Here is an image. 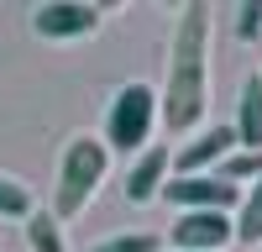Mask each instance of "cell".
<instances>
[{
    "instance_id": "obj_1",
    "label": "cell",
    "mask_w": 262,
    "mask_h": 252,
    "mask_svg": "<svg viewBox=\"0 0 262 252\" xmlns=\"http://www.w3.org/2000/svg\"><path fill=\"white\" fill-rule=\"evenodd\" d=\"M210 105V6H184L173 27L168 84L158 95V111L168 132H194Z\"/></svg>"
},
{
    "instance_id": "obj_2",
    "label": "cell",
    "mask_w": 262,
    "mask_h": 252,
    "mask_svg": "<svg viewBox=\"0 0 262 252\" xmlns=\"http://www.w3.org/2000/svg\"><path fill=\"white\" fill-rule=\"evenodd\" d=\"M111 168V147L100 137H74L63 147V163H58V189H53V216L58 221H74L84 205L95 200V189Z\"/></svg>"
},
{
    "instance_id": "obj_3",
    "label": "cell",
    "mask_w": 262,
    "mask_h": 252,
    "mask_svg": "<svg viewBox=\"0 0 262 252\" xmlns=\"http://www.w3.org/2000/svg\"><path fill=\"white\" fill-rule=\"evenodd\" d=\"M152 121H158V95H152V84H142V79L121 84L111 111H105V147H111V153H137V147H147Z\"/></svg>"
},
{
    "instance_id": "obj_4",
    "label": "cell",
    "mask_w": 262,
    "mask_h": 252,
    "mask_svg": "<svg viewBox=\"0 0 262 252\" xmlns=\"http://www.w3.org/2000/svg\"><path fill=\"white\" fill-rule=\"evenodd\" d=\"M100 21H105V11L90 6V0H48V6L32 11V32L48 42H69V37H90Z\"/></svg>"
},
{
    "instance_id": "obj_5",
    "label": "cell",
    "mask_w": 262,
    "mask_h": 252,
    "mask_svg": "<svg viewBox=\"0 0 262 252\" xmlns=\"http://www.w3.org/2000/svg\"><path fill=\"white\" fill-rule=\"evenodd\" d=\"M231 237H236V221L226 210H184L173 221V247L179 252H226Z\"/></svg>"
},
{
    "instance_id": "obj_6",
    "label": "cell",
    "mask_w": 262,
    "mask_h": 252,
    "mask_svg": "<svg viewBox=\"0 0 262 252\" xmlns=\"http://www.w3.org/2000/svg\"><path fill=\"white\" fill-rule=\"evenodd\" d=\"M163 200L179 205V210H226L236 205V184H226L221 174H194V179H168L163 184Z\"/></svg>"
},
{
    "instance_id": "obj_7",
    "label": "cell",
    "mask_w": 262,
    "mask_h": 252,
    "mask_svg": "<svg viewBox=\"0 0 262 252\" xmlns=\"http://www.w3.org/2000/svg\"><path fill=\"white\" fill-rule=\"evenodd\" d=\"M231 153H236V126H210V132H200L189 147L173 153V168H179V179H194V174L221 168Z\"/></svg>"
},
{
    "instance_id": "obj_8",
    "label": "cell",
    "mask_w": 262,
    "mask_h": 252,
    "mask_svg": "<svg viewBox=\"0 0 262 252\" xmlns=\"http://www.w3.org/2000/svg\"><path fill=\"white\" fill-rule=\"evenodd\" d=\"M168 168H173V153H168L163 142H152L147 153L131 163V174H126V200H131V205H147L152 195H163Z\"/></svg>"
},
{
    "instance_id": "obj_9",
    "label": "cell",
    "mask_w": 262,
    "mask_h": 252,
    "mask_svg": "<svg viewBox=\"0 0 262 252\" xmlns=\"http://www.w3.org/2000/svg\"><path fill=\"white\" fill-rule=\"evenodd\" d=\"M236 142H242V153H262V74L242 84V100H236Z\"/></svg>"
},
{
    "instance_id": "obj_10",
    "label": "cell",
    "mask_w": 262,
    "mask_h": 252,
    "mask_svg": "<svg viewBox=\"0 0 262 252\" xmlns=\"http://www.w3.org/2000/svg\"><path fill=\"white\" fill-rule=\"evenodd\" d=\"M27 242H32V252H69L63 226H58L53 210H32V216H27Z\"/></svg>"
},
{
    "instance_id": "obj_11",
    "label": "cell",
    "mask_w": 262,
    "mask_h": 252,
    "mask_svg": "<svg viewBox=\"0 0 262 252\" xmlns=\"http://www.w3.org/2000/svg\"><path fill=\"white\" fill-rule=\"evenodd\" d=\"M236 237H242L247 247H257V242H262V179L247 189L242 210H236Z\"/></svg>"
},
{
    "instance_id": "obj_12",
    "label": "cell",
    "mask_w": 262,
    "mask_h": 252,
    "mask_svg": "<svg viewBox=\"0 0 262 252\" xmlns=\"http://www.w3.org/2000/svg\"><path fill=\"white\" fill-rule=\"evenodd\" d=\"M215 174H221L226 184H257L262 179V153H231Z\"/></svg>"
},
{
    "instance_id": "obj_13",
    "label": "cell",
    "mask_w": 262,
    "mask_h": 252,
    "mask_svg": "<svg viewBox=\"0 0 262 252\" xmlns=\"http://www.w3.org/2000/svg\"><path fill=\"white\" fill-rule=\"evenodd\" d=\"M90 252H158V237L152 231H121V237H105Z\"/></svg>"
},
{
    "instance_id": "obj_14",
    "label": "cell",
    "mask_w": 262,
    "mask_h": 252,
    "mask_svg": "<svg viewBox=\"0 0 262 252\" xmlns=\"http://www.w3.org/2000/svg\"><path fill=\"white\" fill-rule=\"evenodd\" d=\"M0 216H32V195H27V184H16L11 174H0Z\"/></svg>"
},
{
    "instance_id": "obj_15",
    "label": "cell",
    "mask_w": 262,
    "mask_h": 252,
    "mask_svg": "<svg viewBox=\"0 0 262 252\" xmlns=\"http://www.w3.org/2000/svg\"><path fill=\"white\" fill-rule=\"evenodd\" d=\"M262 32V0H247V6H236V37L252 42Z\"/></svg>"
}]
</instances>
